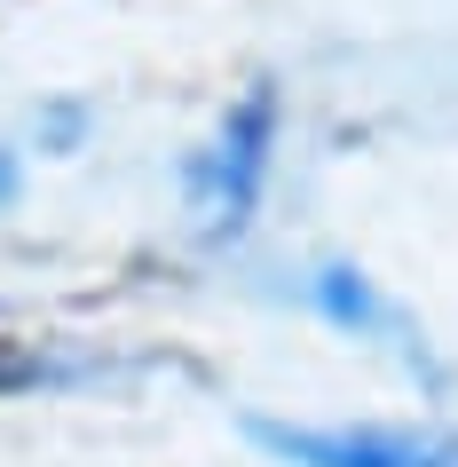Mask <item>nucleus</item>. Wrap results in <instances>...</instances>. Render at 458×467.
<instances>
[{"instance_id": "nucleus-1", "label": "nucleus", "mask_w": 458, "mask_h": 467, "mask_svg": "<svg viewBox=\"0 0 458 467\" xmlns=\"http://www.w3.org/2000/svg\"><path fill=\"white\" fill-rule=\"evenodd\" d=\"M277 135H285V96L269 79H253L214 119V135L198 150H182L174 182H182V214H190V230L206 246L245 238V222L261 214V191L277 174Z\"/></svg>"}, {"instance_id": "nucleus-2", "label": "nucleus", "mask_w": 458, "mask_h": 467, "mask_svg": "<svg viewBox=\"0 0 458 467\" xmlns=\"http://www.w3.org/2000/svg\"><path fill=\"white\" fill-rule=\"evenodd\" d=\"M238 436L269 451L277 467H458L451 428H419V420H277L245 412Z\"/></svg>"}, {"instance_id": "nucleus-3", "label": "nucleus", "mask_w": 458, "mask_h": 467, "mask_svg": "<svg viewBox=\"0 0 458 467\" xmlns=\"http://www.w3.org/2000/svg\"><path fill=\"white\" fill-rule=\"evenodd\" d=\"M300 301H309V317H324L332 333H348V341L403 348V365H427V348H419L411 317L356 270V262H309V270H300Z\"/></svg>"}, {"instance_id": "nucleus-4", "label": "nucleus", "mask_w": 458, "mask_h": 467, "mask_svg": "<svg viewBox=\"0 0 458 467\" xmlns=\"http://www.w3.org/2000/svg\"><path fill=\"white\" fill-rule=\"evenodd\" d=\"M87 365L56 357V348H25V341H0V396H32V389H72Z\"/></svg>"}, {"instance_id": "nucleus-5", "label": "nucleus", "mask_w": 458, "mask_h": 467, "mask_svg": "<svg viewBox=\"0 0 458 467\" xmlns=\"http://www.w3.org/2000/svg\"><path fill=\"white\" fill-rule=\"evenodd\" d=\"M16 174H25V159H16V150H8V143H0V198H8V191H16Z\"/></svg>"}]
</instances>
